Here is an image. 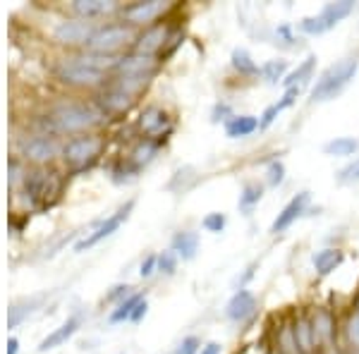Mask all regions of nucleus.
I'll return each mask as SVG.
<instances>
[{
    "instance_id": "15",
    "label": "nucleus",
    "mask_w": 359,
    "mask_h": 354,
    "mask_svg": "<svg viewBox=\"0 0 359 354\" xmlns=\"http://www.w3.org/2000/svg\"><path fill=\"white\" fill-rule=\"evenodd\" d=\"M156 69V57L144 53H130L123 55L115 65L118 77H135V79H149Z\"/></svg>"
},
{
    "instance_id": "28",
    "label": "nucleus",
    "mask_w": 359,
    "mask_h": 354,
    "mask_svg": "<svg viewBox=\"0 0 359 354\" xmlns=\"http://www.w3.org/2000/svg\"><path fill=\"white\" fill-rule=\"evenodd\" d=\"M359 151V139L355 137H335L323 144V154L333 158H352Z\"/></svg>"
},
{
    "instance_id": "1",
    "label": "nucleus",
    "mask_w": 359,
    "mask_h": 354,
    "mask_svg": "<svg viewBox=\"0 0 359 354\" xmlns=\"http://www.w3.org/2000/svg\"><path fill=\"white\" fill-rule=\"evenodd\" d=\"M101 108H94L89 103H60L46 115L43 123L50 135H77V132H86L101 125Z\"/></svg>"
},
{
    "instance_id": "23",
    "label": "nucleus",
    "mask_w": 359,
    "mask_h": 354,
    "mask_svg": "<svg viewBox=\"0 0 359 354\" xmlns=\"http://www.w3.org/2000/svg\"><path fill=\"white\" fill-rule=\"evenodd\" d=\"M311 326H314L316 342L318 347H328L335 340V318L328 309H316V313L311 316Z\"/></svg>"
},
{
    "instance_id": "16",
    "label": "nucleus",
    "mask_w": 359,
    "mask_h": 354,
    "mask_svg": "<svg viewBox=\"0 0 359 354\" xmlns=\"http://www.w3.org/2000/svg\"><path fill=\"white\" fill-rule=\"evenodd\" d=\"M79 326H82V316L79 313H74V316H69L62 326H57L53 333H48L46 338L39 342V352H50V350H55V347H62L65 342L72 338L74 333L79 330Z\"/></svg>"
},
{
    "instance_id": "39",
    "label": "nucleus",
    "mask_w": 359,
    "mask_h": 354,
    "mask_svg": "<svg viewBox=\"0 0 359 354\" xmlns=\"http://www.w3.org/2000/svg\"><path fill=\"white\" fill-rule=\"evenodd\" d=\"M338 182L340 184H357L359 182V156L338 172Z\"/></svg>"
},
{
    "instance_id": "7",
    "label": "nucleus",
    "mask_w": 359,
    "mask_h": 354,
    "mask_svg": "<svg viewBox=\"0 0 359 354\" xmlns=\"http://www.w3.org/2000/svg\"><path fill=\"white\" fill-rule=\"evenodd\" d=\"M135 204H137V201L130 199L125 206H120L118 211H115L113 216H108L106 220H103V223L98 225L94 232H89V235H86L82 242H77V245H74V252H84V249H91V247H96L98 242H103V240H108L111 235H115V232L120 230V225H123L125 220L130 218V213L135 211Z\"/></svg>"
},
{
    "instance_id": "38",
    "label": "nucleus",
    "mask_w": 359,
    "mask_h": 354,
    "mask_svg": "<svg viewBox=\"0 0 359 354\" xmlns=\"http://www.w3.org/2000/svg\"><path fill=\"white\" fill-rule=\"evenodd\" d=\"M276 39H278V43H283V46H297V34H294V29L290 22H283V25H278L276 27Z\"/></svg>"
},
{
    "instance_id": "9",
    "label": "nucleus",
    "mask_w": 359,
    "mask_h": 354,
    "mask_svg": "<svg viewBox=\"0 0 359 354\" xmlns=\"http://www.w3.org/2000/svg\"><path fill=\"white\" fill-rule=\"evenodd\" d=\"M309 206H311L309 191H299V194H294L292 199L283 206V211L278 213L273 223H271V232H273V235H280V232H285L287 228H292V225L297 223L306 211H309Z\"/></svg>"
},
{
    "instance_id": "40",
    "label": "nucleus",
    "mask_w": 359,
    "mask_h": 354,
    "mask_svg": "<svg viewBox=\"0 0 359 354\" xmlns=\"http://www.w3.org/2000/svg\"><path fill=\"white\" fill-rule=\"evenodd\" d=\"M233 108H230V103H225V101H221V103H216L213 106V110H211V123L213 125H218V123H228L230 118H233Z\"/></svg>"
},
{
    "instance_id": "21",
    "label": "nucleus",
    "mask_w": 359,
    "mask_h": 354,
    "mask_svg": "<svg viewBox=\"0 0 359 354\" xmlns=\"http://www.w3.org/2000/svg\"><path fill=\"white\" fill-rule=\"evenodd\" d=\"M199 247H201V240L192 230H180L170 240V249L177 254V259H182V261H194L196 254H199Z\"/></svg>"
},
{
    "instance_id": "30",
    "label": "nucleus",
    "mask_w": 359,
    "mask_h": 354,
    "mask_svg": "<svg viewBox=\"0 0 359 354\" xmlns=\"http://www.w3.org/2000/svg\"><path fill=\"white\" fill-rule=\"evenodd\" d=\"M264 199V187L259 182H247L245 187L240 189V199H237V208H240V213H245V216H249V213L254 211L259 204H262Z\"/></svg>"
},
{
    "instance_id": "2",
    "label": "nucleus",
    "mask_w": 359,
    "mask_h": 354,
    "mask_svg": "<svg viewBox=\"0 0 359 354\" xmlns=\"http://www.w3.org/2000/svg\"><path fill=\"white\" fill-rule=\"evenodd\" d=\"M359 72V57H343L326 67L311 86V103H328L338 98Z\"/></svg>"
},
{
    "instance_id": "31",
    "label": "nucleus",
    "mask_w": 359,
    "mask_h": 354,
    "mask_svg": "<svg viewBox=\"0 0 359 354\" xmlns=\"http://www.w3.org/2000/svg\"><path fill=\"white\" fill-rule=\"evenodd\" d=\"M156 154H158V142L147 139V142H142L139 147H135V151H132V156H130V163L135 165V170H139V168L151 163Z\"/></svg>"
},
{
    "instance_id": "45",
    "label": "nucleus",
    "mask_w": 359,
    "mask_h": 354,
    "mask_svg": "<svg viewBox=\"0 0 359 354\" xmlns=\"http://www.w3.org/2000/svg\"><path fill=\"white\" fill-rule=\"evenodd\" d=\"M199 354H223V345L221 342H206Z\"/></svg>"
},
{
    "instance_id": "24",
    "label": "nucleus",
    "mask_w": 359,
    "mask_h": 354,
    "mask_svg": "<svg viewBox=\"0 0 359 354\" xmlns=\"http://www.w3.org/2000/svg\"><path fill=\"white\" fill-rule=\"evenodd\" d=\"M316 55H306L302 62H299L297 67L292 69L290 74L285 77V82H283V86L285 89H304L306 84L314 79V72H316Z\"/></svg>"
},
{
    "instance_id": "35",
    "label": "nucleus",
    "mask_w": 359,
    "mask_h": 354,
    "mask_svg": "<svg viewBox=\"0 0 359 354\" xmlns=\"http://www.w3.org/2000/svg\"><path fill=\"white\" fill-rule=\"evenodd\" d=\"M266 182H269V187H280L283 182H285V163L283 161H271L269 168H266Z\"/></svg>"
},
{
    "instance_id": "43",
    "label": "nucleus",
    "mask_w": 359,
    "mask_h": 354,
    "mask_svg": "<svg viewBox=\"0 0 359 354\" xmlns=\"http://www.w3.org/2000/svg\"><path fill=\"white\" fill-rule=\"evenodd\" d=\"M130 285H115V287H111V292H108L106 294V301H118V304H120V301H125L127 297H130Z\"/></svg>"
},
{
    "instance_id": "13",
    "label": "nucleus",
    "mask_w": 359,
    "mask_h": 354,
    "mask_svg": "<svg viewBox=\"0 0 359 354\" xmlns=\"http://www.w3.org/2000/svg\"><path fill=\"white\" fill-rule=\"evenodd\" d=\"M257 309H259L257 294L247 287H240L235 290V294L230 297L228 306H225V316L233 323H247L257 316Z\"/></svg>"
},
{
    "instance_id": "33",
    "label": "nucleus",
    "mask_w": 359,
    "mask_h": 354,
    "mask_svg": "<svg viewBox=\"0 0 359 354\" xmlns=\"http://www.w3.org/2000/svg\"><path fill=\"white\" fill-rule=\"evenodd\" d=\"M41 301V297H34L32 301H25V304H15L13 309H10V318H8V323H10V328H15V326H20L22 321L29 316V313L34 311V306Z\"/></svg>"
},
{
    "instance_id": "47",
    "label": "nucleus",
    "mask_w": 359,
    "mask_h": 354,
    "mask_svg": "<svg viewBox=\"0 0 359 354\" xmlns=\"http://www.w3.org/2000/svg\"><path fill=\"white\" fill-rule=\"evenodd\" d=\"M8 354H20V340L17 338L8 340Z\"/></svg>"
},
{
    "instance_id": "26",
    "label": "nucleus",
    "mask_w": 359,
    "mask_h": 354,
    "mask_svg": "<svg viewBox=\"0 0 359 354\" xmlns=\"http://www.w3.org/2000/svg\"><path fill=\"white\" fill-rule=\"evenodd\" d=\"M225 137L230 139H245L259 132V118L257 115H233L228 123L223 125Z\"/></svg>"
},
{
    "instance_id": "27",
    "label": "nucleus",
    "mask_w": 359,
    "mask_h": 354,
    "mask_svg": "<svg viewBox=\"0 0 359 354\" xmlns=\"http://www.w3.org/2000/svg\"><path fill=\"white\" fill-rule=\"evenodd\" d=\"M287 74H290V62H287L285 57H273V60H266L264 62L259 77H262L266 84L276 86V84L285 82Z\"/></svg>"
},
{
    "instance_id": "20",
    "label": "nucleus",
    "mask_w": 359,
    "mask_h": 354,
    "mask_svg": "<svg viewBox=\"0 0 359 354\" xmlns=\"http://www.w3.org/2000/svg\"><path fill=\"white\" fill-rule=\"evenodd\" d=\"M299 94H302V89H285V94L278 98L276 103H271L269 108H264V113L259 115V130H262V132L269 130V127L278 120V115H280L283 110L292 108L294 103H297Z\"/></svg>"
},
{
    "instance_id": "8",
    "label": "nucleus",
    "mask_w": 359,
    "mask_h": 354,
    "mask_svg": "<svg viewBox=\"0 0 359 354\" xmlns=\"http://www.w3.org/2000/svg\"><path fill=\"white\" fill-rule=\"evenodd\" d=\"M94 34H96V27L86 20H62L60 25L53 29L55 41L65 43V46H89Z\"/></svg>"
},
{
    "instance_id": "32",
    "label": "nucleus",
    "mask_w": 359,
    "mask_h": 354,
    "mask_svg": "<svg viewBox=\"0 0 359 354\" xmlns=\"http://www.w3.org/2000/svg\"><path fill=\"white\" fill-rule=\"evenodd\" d=\"M142 299H147V297H144V294L139 292V294H130V297H127L125 301H120V304L111 311V323H125V321H130L132 313H135V309L139 306V301H142Z\"/></svg>"
},
{
    "instance_id": "3",
    "label": "nucleus",
    "mask_w": 359,
    "mask_h": 354,
    "mask_svg": "<svg viewBox=\"0 0 359 354\" xmlns=\"http://www.w3.org/2000/svg\"><path fill=\"white\" fill-rule=\"evenodd\" d=\"M355 13V3L352 0H335V3H326L318 15L302 17L297 22V32H302L304 36H321V34L331 32Z\"/></svg>"
},
{
    "instance_id": "17",
    "label": "nucleus",
    "mask_w": 359,
    "mask_h": 354,
    "mask_svg": "<svg viewBox=\"0 0 359 354\" xmlns=\"http://www.w3.org/2000/svg\"><path fill=\"white\" fill-rule=\"evenodd\" d=\"M137 127L147 137H158V135H163V132L168 135V132H170V118H168L165 110L151 106V108H147L142 115H139Z\"/></svg>"
},
{
    "instance_id": "36",
    "label": "nucleus",
    "mask_w": 359,
    "mask_h": 354,
    "mask_svg": "<svg viewBox=\"0 0 359 354\" xmlns=\"http://www.w3.org/2000/svg\"><path fill=\"white\" fill-rule=\"evenodd\" d=\"M225 225H228V218H225V213H208V216L201 220V228H204L206 232H213V235H221V232L225 230Z\"/></svg>"
},
{
    "instance_id": "6",
    "label": "nucleus",
    "mask_w": 359,
    "mask_h": 354,
    "mask_svg": "<svg viewBox=\"0 0 359 354\" xmlns=\"http://www.w3.org/2000/svg\"><path fill=\"white\" fill-rule=\"evenodd\" d=\"M103 149V139H98L94 135H82V137H72L69 142L62 147V158L69 168H86L98 158Z\"/></svg>"
},
{
    "instance_id": "19",
    "label": "nucleus",
    "mask_w": 359,
    "mask_h": 354,
    "mask_svg": "<svg viewBox=\"0 0 359 354\" xmlns=\"http://www.w3.org/2000/svg\"><path fill=\"white\" fill-rule=\"evenodd\" d=\"M168 41V27L163 25H156L149 27L147 32H142L135 41V53H144V55H154L158 53L161 48Z\"/></svg>"
},
{
    "instance_id": "14",
    "label": "nucleus",
    "mask_w": 359,
    "mask_h": 354,
    "mask_svg": "<svg viewBox=\"0 0 359 354\" xmlns=\"http://www.w3.org/2000/svg\"><path fill=\"white\" fill-rule=\"evenodd\" d=\"M60 151L62 147L57 144V139L53 135H39V137H32L22 142V156L34 161V163H48Z\"/></svg>"
},
{
    "instance_id": "42",
    "label": "nucleus",
    "mask_w": 359,
    "mask_h": 354,
    "mask_svg": "<svg viewBox=\"0 0 359 354\" xmlns=\"http://www.w3.org/2000/svg\"><path fill=\"white\" fill-rule=\"evenodd\" d=\"M156 271H158V257H156V254H149V257L142 261V266H139V275L151 278Z\"/></svg>"
},
{
    "instance_id": "46",
    "label": "nucleus",
    "mask_w": 359,
    "mask_h": 354,
    "mask_svg": "<svg viewBox=\"0 0 359 354\" xmlns=\"http://www.w3.org/2000/svg\"><path fill=\"white\" fill-rule=\"evenodd\" d=\"M20 179V163L17 161H10V184H15Z\"/></svg>"
},
{
    "instance_id": "41",
    "label": "nucleus",
    "mask_w": 359,
    "mask_h": 354,
    "mask_svg": "<svg viewBox=\"0 0 359 354\" xmlns=\"http://www.w3.org/2000/svg\"><path fill=\"white\" fill-rule=\"evenodd\" d=\"M199 352H201V340L196 335H187L175 350V354H199Z\"/></svg>"
},
{
    "instance_id": "25",
    "label": "nucleus",
    "mask_w": 359,
    "mask_h": 354,
    "mask_svg": "<svg viewBox=\"0 0 359 354\" xmlns=\"http://www.w3.org/2000/svg\"><path fill=\"white\" fill-rule=\"evenodd\" d=\"M72 10L84 20H94V17H106L118 10L115 0H74Z\"/></svg>"
},
{
    "instance_id": "44",
    "label": "nucleus",
    "mask_w": 359,
    "mask_h": 354,
    "mask_svg": "<svg viewBox=\"0 0 359 354\" xmlns=\"http://www.w3.org/2000/svg\"><path fill=\"white\" fill-rule=\"evenodd\" d=\"M147 311H149V301H147V299H142V301H139V306L135 309V313H132L130 321H132V323H139L144 316H147Z\"/></svg>"
},
{
    "instance_id": "11",
    "label": "nucleus",
    "mask_w": 359,
    "mask_h": 354,
    "mask_svg": "<svg viewBox=\"0 0 359 354\" xmlns=\"http://www.w3.org/2000/svg\"><path fill=\"white\" fill-rule=\"evenodd\" d=\"M25 191L34 204H48V196L57 194V179L55 172L34 170L25 177Z\"/></svg>"
},
{
    "instance_id": "4",
    "label": "nucleus",
    "mask_w": 359,
    "mask_h": 354,
    "mask_svg": "<svg viewBox=\"0 0 359 354\" xmlns=\"http://www.w3.org/2000/svg\"><path fill=\"white\" fill-rule=\"evenodd\" d=\"M55 74H57L60 82H65L69 86H98V84L106 82L108 72L89 65V62L77 55V57H67V60H62L60 65H57Z\"/></svg>"
},
{
    "instance_id": "10",
    "label": "nucleus",
    "mask_w": 359,
    "mask_h": 354,
    "mask_svg": "<svg viewBox=\"0 0 359 354\" xmlns=\"http://www.w3.org/2000/svg\"><path fill=\"white\" fill-rule=\"evenodd\" d=\"M132 103H135V94H132L130 89H125L118 79L108 82L106 89L98 94V106H101V113H111V115L127 113Z\"/></svg>"
},
{
    "instance_id": "37",
    "label": "nucleus",
    "mask_w": 359,
    "mask_h": 354,
    "mask_svg": "<svg viewBox=\"0 0 359 354\" xmlns=\"http://www.w3.org/2000/svg\"><path fill=\"white\" fill-rule=\"evenodd\" d=\"M175 271H177V254L172 252V249L158 254V273H163V275H175Z\"/></svg>"
},
{
    "instance_id": "34",
    "label": "nucleus",
    "mask_w": 359,
    "mask_h": 354,
    "mask_svg": "<svg viewBox=\"0 0 359 354\" xmlns=\"http://www.w3.org/2000/svg\"><path fill=\"white\" fill-rule=\"evenodd\" d=\"M345 338L347 342L352 345V350L359 352V304L352 309V313L347 316V323H345Z\"/></svg>"
},
{
    "instance_id": "5",
    "label": "nucleus",
    "mask_w": 359,
    "mask_h": 354,
    "mask_svg": "<svg viewBox=\"0 0 359 354\" xmlns=\"http://www.w3.org/2000/svg\"><path fill=\"white\" fill-rule=\"evenodd\" d=\"M135 27L130 25H106L98 27L94 39L86 46V50L91 53H103V55H113L115 50H120L127 43H135Z\"/></svg>"
},
{
    "instance_id": "12",
    "label": "nucleus",
    "mask_w": 359,
    "mask_h": 354,
    "mask_svg": "<svg viewBox=\"0 0 359 354\" xmlns=\"http://www.w3.org/2000/svg\"><path fill=\"white\" fill-rule=\"evenodd\" d=\"M165 10H168V3H163V0H139V3L125 5V8L120 10V15H123V20L130 27H137V25H149V22L158 20Z\"/></svg>"
},
{
    "instance_id": "29",
    "label": "nucleus",
    "mask_w": 359,
    "mask_h": 354,
    "mask_svg": "<svg viewBox=\"0 0 359 354\" xmlns=\"http://www.w3.org/2000/svg\"><path fill=\"white\" fill-rule=\"evenodd\" d=\"M230 65L240 77H259V72H262V67L257 65V60L247 48H235L233 55H230Z\"/></svg>"
},
{
    "instance_id": "22",
    "label": "nucleus",
    "mask_w": 359,
    "mask_h": 354,
    "mask_svg": "<svg viewBox=\"0 0 359 354\" xmlns=\"http://www.w3.org/2000/svg\"><path fill=\"white\" fill-rule=\"evenodd\" d=\"M345 261V252L343 249H335V247H328V249H318V252L311 257V264H314V271L318 275H331L333 271H338Z\"/></svg>"
},
{
    "instance_id": "18",
    "label": "nucleus",
    "mask_w": 359,
    "mask_h": 354,
    "mask_svg": "<svg viewBox=\"0 0 359 354\" xmlns=\"http://www.w3.org/2000/svg\"><path fill=\"white\" fill-rule=\"evenodd\" d=\"M290 328H292V338H294V345H297V352L299 354H316L318 342H316L314 326H311V318L297 316Z\"/></svg>"
}]
</instances>
